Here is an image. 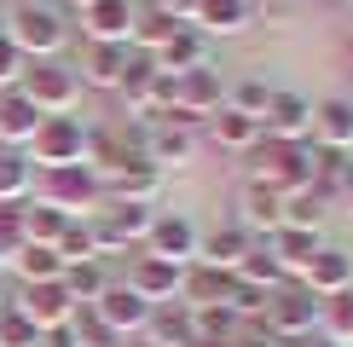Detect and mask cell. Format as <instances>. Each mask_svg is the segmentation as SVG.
<instances>
[{"label":"cell","instance_id":"1","mask_svg":"<svg viewBox=\"0 0 353 347\" xmlns=\"http://www.w3.org/2000/svg\"><path fill=\"white\" fill-rule=\"evenodd\" d=\"M325 162H330V151L319 139H301V145L261 139L255 151H249V180L267 185V191H278V197H290V191H307Z\"/></svg>","mask_w":353,"mask_h":347},{"label":"cell","instance_id":"2","mask_svg":"<svg viewBox=\"0 0 353 347\" xmlns=\"http://www.w3.org/2000/svg\"><path fill=\"white\" fill-rule=\"evenodd\" d=\"M6 35H12V47H18L29 64H41V58H58V52H64L70 23H64V12H58L52 0H23V6L6 18Z\"/></svg>","mask_w":353,"mask_h":347},{"label":"cell","instance_id":"3","mask_svg":"<svg viewBox=\"0 0 353 347\" xmlns=\"http://www.w3.org/2000/svg\"><path fill=\"white\" fill-rule=\"evenodd\" d=\"M220 105H226V76H220L214 64H197V70H185V76H174V105L157 116V122L197 134V122H209Z\"/></svg>","mask_w":353,"mask_h":347},{"label":"cell","instance_id":"4","mask_svg":"<svg viewBox=\"0 0 353 347\" xmlns=\"http://www.w3.org/2000/svg\"><path fill=\"white\" fill-rule=\"evenodd\" d=\"M18 93H23L41 116H70V110L81 105V76L64 64V58H41V64L23 70Z\"/></svg>","mask_w":353,"mask_h":347},{"label":"cell","instance_id":"5","mask_svg":"<svg viewBox=\"0 0 353 347\" xmlns=\"http://www.w3.org/2000/svg\"><path fill=\"white\" fill-rule=\"evenodd\" d=\"M41 202L64 209L70 220H87V214H99V202H105V185H99V174L87 162L47 168V174H41Z\"/></svg>","mask_w":353,"mask_h":347},{"label":"cell","instance_id":"6","mask_svg":"<svg viewBox=\"0 0 353 347\" xmlns=\"http://www.w3.org/2000/svg\"><path fill=\"white\" fill-rule=\"evenodd\" d=\"M29 162L41 174L47 168H70V162H87V122L81 116H47L29 139Z\"/></svg>","mask_w":353,"mask_h":347},{"label":"cell","instance_id":"7","mask_svg":"<svg viewBox=\"0 0 353 347\" xmlns=\"http://www.w3.org/2000/svg\"><path fill=\"white\" fill-rule=\"evenodd\" d=\"M261 324H267L272 336H284V341H313L319 336V295H313V289H301V284L272 289Z\"/></svg>","mask_w":353,"mask_h":347},{"label":"cell","instance_id":"8","mask_svg":"<svg viewBox=\"0 0 353 347\" xmlns=\"http://www.w3.org/2000/svg\"><path fill=\"white\" fill-rule=\"evenodd\" d=\"M261 134L267 139H284V145H301L313 139V98L296 93V87H278L267 116H261Z\"/></svg>","mask_w":353,"mask_h":347},{"label":"cell","instance_id":"9","mask_svg":"<svg viewBox=\"0 0 353 347\" xmlns=\"http://www.w3.org/2000/svg\"><path fill=\"white\" fill-rule=\"evenodd\" d=\"M134 295H145L151 307H163V301H180V289H185V266H174V260L163 255H134L128 260V278H122Z\"/></svg>","mask_w":353,"mask_h":347},{"label":"cell","instance_id":"10","mask_svg":"<svg viewBox=\"0 0 353 347\" xmlns=\"http://www.w3.org/2000/svg\"><path fill=\"white\" fill-rule=\"evenodd\" d=\"M301 289H313L319 301L325 295H342V289H353V249L347 243H325L313 260H307V272L296 278Z\"/></svg>","mask_w":353,"mask_h":347},{"label":"cell","instance_id":"11","mask_svg":"<svg viewBox=\"0 0 353 347\" xmlns=\"http://www.w3.org/2000/svg\"><path fill=\"white\" fill-rule=\"evenodd\" d=\"M128 64H134V47L128 41H87V58H81V87H105V93H116L128 76Z\"/></svg>","mask_w":353,"mask_h":347},{"label":"cell","instance_id":"12","mask_svg":"<svg viewBox=\"0 0 353 347\" xmlns=\"http://www.w3.org/2000/svg\"><path fill=\"white\" fill-rule=\"evenodd\" d=\"M145 162H151L157 174H168V168H191V162H197V134H191V127L151 122V127H145Z\"/></svg>","mask_w":353,"mask_h":347},{"label":"cell","instance_id":"13","mask_svg":"<svg viewBox=\"0 0 353 347\" xmlns=\"http://www.w3.org/2000/svg\"><path fill=\"white\" fill-rule=\"evenodd\" d=\"M197 243H203V231L191 226L185 214H157L151 238H145V255H163L174 266H191V260H197Z\"/></svg>","mask_w":353,"mask_h":347},{"label":"cell","instance_id":"14","mask_svg":"<svg viewBox=\"0 0 353 347\" xmlns=\"http://www.w3.org/2000/svg\"><path fill=\"white\" fill-rule=\"evenodd\" d=\"M93 313L105 318L116 336H145V324H151V301H145V295H134L128 284H110L105 295L93 301Z\"/></svg>","mask_w":353,"mask_h":347},{"label":"cell","instance_id":"15","mask_svg":"<svg viewBox=\"0 0 353 347\" xmlns=\"http://www.w3.org/2000/svg\"><path fill=\"white\" fill-rule=\"evenodd\" d=\"M151 64L163 70V76H185V70L209 64V35H203L197 23H180V29H174V35L163 41V47L151 52Z\"/></svg>","mask_w":353,"mask_h":347},{"label":"cell","instance_id":"16","mask_svg":"<svg viewBox=\"0 0 353 347\" xmlns=\"http://www.w3.org/2000/svg\"><path fill=\"white\" fill-rule=\"evenodd\" d=\"M313 139L325 151H336V156L353 151V98L347 93H330V98L313 105Z\"/></svg>","mask_w":353,"mask_h":347},{"label":"cell","instance_id":"17","mask_svg":"<svg viewBox=\"0 0 353 347\" xmlns=\"http://www.w3.org/2000/svg\"><path fill=\"white\" fill-rule=\"evenodd\" d=\"M134 18H139L134 0H93V6H81L87 41H134Z\"/></svg>","mask_w":353,"mask_h":347},{"label":"cell","instance_id":"18","mask_svg":"<svg viewBox=\"0 0 353 347\" xmlns=\"http://www.w3.org/2000/svg\"><path fill=\"white\" fill-rule=\"evenodd\" d=\"M41 122H47V116L29 105L18 87H6V93H0V145H6V151H29V139H35Z\"/></svg>","mask_w":353,"mask_h":347},{"label":"cell","instance_id":"19","mask_svg":"<svg viewBox=\"0 0 353 347\" xmlns=\"http://www.w3.org/2000/svg\"><path fill=\"white\" fill-rule=\"evenodd\" d=\"M232 284H238V272L191 260V266H185V289H180V301H185V307H226Z\"/></svg>","mask_w":353,"mask_h":347},{"label":"cell","instance_id":"20","mask_svg":"<svg viewBox=\"0 0 353 347\" xmlns=\"http://www.w3.org/2000/svg\"><path fill=\"white\" fill-rule=\"evenodd\" d=\"M197 341V324H191L185 301H163L151 307V324H145V347H191Z\"/></svg>","mask_w":353,"mask_h":347},{"label":"cell","instance_id":"21","mask_svg":"<svg viewBox=\"0 0 353 347\" xmlns=\"http://www.w3.org/2000/svg\"><path fill=\"white\" fill-rule=\"evenodd\" d=\"M261 243H267V249L278 255V266H284L290 278H301V272H307V260L325 249V238H319V231H307V226H278L272 238H261Z\"/></svg>","mask_w":353,"mask_h":347},{"label":"cell","instance_id":"22","mask_svg":"<svg viewBox=\"0 0 353 347\" xmlns=\"http://www.w3.org/2000/svg\"><path fill=\"white\" fill-rule=\"evenodd\" d=\"M209 139L220 145V151L249 156V151H255V145L267 139V134H261V122H255V116H243V110H226V105H220V110L209 116Z\"/></svg>","mask_w":353,"mask_h":347},{"label":"cell","instance_id":"23","mask_svg":"<svg viewBox=\"0 0 353 347\" xmlns=\"http://www.w3.org/2000/svg\"><path fill=\"white\" fill-rule=\"evenodd\" d=\"M238 226L249 231V238H272V231L284 226V197L249 180V185H243V220H238Z\"/></svg>","mask_w":353,"mask_h":347},{"label":"cell","instance_id":"24","mask_svg":"<svg viewBox=\"0 0 353 347\" xmlns=\"http://www.w3.org/2000/svg\"><path fill=\"white\" fill-rule=\"evenodd\" d=\"M18 307L35 318L41 330H52V324H64L70 313H76V301L64 295V284H23V295H18Z\"/></svg>","mask_w":353,"mask_h":347},{"label":"cell","instance_id":"25","mask_svg":"<svg viewBox=\"0 0 353 347\" xmlns=\"http://www.w3.org/2000/svg\"><path fill=\"white\" fill-rule=\"evenodd\" d=\"M249 243H255V238H249L238 220H232V226H214L209 238L197 243V260H203V266H226V272H238V260L249 255Z\"/></svg>","mask_w":353,"mask_h":347},{"label":"cell","instance_id":"26","mask_svg":"<svg viewBox=\"0 0 353 347\" xmlns=\"http://www.w3.org/2000/svg\"><path fill=\"white\" fill-rule=\"evenodd\" d=\"M249 23H255V0H203L197 6L203 35H243Z\"/></svg>","mask_w":353,"mask_h":347},{"label":"cell","instance_id":"27","mask_svg":"<svg viewBox=\"0 0 353 347\" xmlns=\"http://www.w3.org/2000/svg\"><path fill=\"white\" fill-rule=\"evenodd\" d=\"M157 191H163V174L151 162H134L116 180H105V202H157Z\"/></svg>","mask_w":353,"mask_h":347},{"label":"cell","instance_id":"28","mask_svg":"<svg viewBox=\"0 0 353 347\" xmlns=\"http://www.w3.org/2000/svg\"><path fill=\"white\" fill-rule=\"evenodd\" d=\"M64 295L76 301V307H93L99 295L110 289V272H105V260H76V266H64Z\"/></svg>","mask_w":353,"mask_h":347},{"label":"cell","instance_id":"29","mask_svg":"<svg viewBox=\"0 0 353 347\" xmlns=\"http://www.w3.org/2000/svg\"><path fill=\"white\" fill-rule=\"evenodd\" d=\"M238 278L255 284V289H267V295H272V289H284V284H296L284 266H278V255L267 249V243H249V255L238 260Z\"/></svg>","mask_w":353,"mask_h":347},{"label":"cell","instance_id":"30","mask_svg":"<svg viewBox=\"0 0 353 347\" xmlns=\"http://www.w3.org/2000/svg\"><path fill=\"white\" fill-rule=\"evenodd\" d=\"M12 272H18L23 284H58L64 278V260H58V249H47V243H23V249L12 255Z\"/></svg>","mask_w":353,"mask_h":347},{"label":"cell","instance_id":"31","mask_svg":"<svg viewBox=\"0 0 353 347\" xmlns=\"http://www.w3.org/2000/svg\"><path fill=\"white\" fill-rule=\"evenodd\" d=\"M319 336L336 341V347H353V289L319 301Z\"/></svg>","mask_w":353,"mask_h":347},{"label":"cell","instance_id":"32","mask_svg":"<svg viewBox=\"0 0 353 347\" xmlns=\"http://www.w3.org/2000/svg\"><path fill=\"white\" fill-rule=\"evenodd\" d=\"M64 226H70V214L64 209H52V202H23V243H47V249H52V243L58 238H64Z\"/></svg>","mask_w":353,"mask_h":347},{"label":"cell","instance_id":"33","mask_svg":"<svg viewBox=\"0 0 353 347\" xmlns=\"http://www.w3.org/2000/svg\"><path fill=\"white\" fill-rule=\"evenodd\" d=\"M29 185H35L29 151H6L0 145V202H29Z\"/></svg>","mask_w":353,"mask_h":347},{"label":"cell","instance_id":"34","mask_svg":"<svg viewBox=\"0 0 353 347\" xmlns=\"http://www.w3.org/2000/svg\"><path fill=\"white\" fill-rule=\"evenodd\" d=\"M272 93L278 87L267 81V76H238V81H226V110H243V116H267V105H272Z\"/></svg>","mask_w":353,"mask_h":347},{"label":"cell","instance_id":"35","mask_svg":"<svg viewBox=\"0 0 353 347\" xmlns=\"http://www.w3.org/2000/svg\"><path fill=\"white\" fill-rule=\"evenodd\" d=\"M325 214H330V202L319 197V185H307V191H290V197H284V226L319 231V226H325Z\"/></svg>","mask_w":353,"mask_h":347},{"label":"cell","instance_id":"36","mask_svg":"<svg viewBox=\"0 0 353 347\" xmlns=\"http://www.w3.org/2000/svg\"><path fill=\"white\" fill-rule=\"evenodd\" d=\"M0 347H41V324L18 307V301L0 307Z\"/></svg>","mask_w":353,"mask_h":347},{"label":"cell","instance_id":"37","mask_svg":"<svg viewBox=\"0 0 353 347\" xmlns=\"http://www.w3.org/2000/svg\"><path fill=\"white\" fill-rule=\"evenodd\" d=\"M174 29H180V23H174L168 12H157V6H145L139 18H134V41H128V47H134V52H157V47H163V41L174 35Z\"/></svg>","mask_w":353,"mask_h":347},{"label":"cell","instance_id":"38","mask_svg":"<svg viewBox=\"0 0 353 347\" xmlns=\"http://www.w3.org/2000/svg\"><path fill=\"white\" fill-rule=\"evenodd\" d=\"M70 324H76V341L81 347H128V336H116L93 307H76V313H70Z\"/></svg>","mask_w":353,"mask_h":347},{"label":"cell","instance_id":"39","mask_svg":"<svg viewBox=\"0 0 353 347\" xmlns=\"http://www.w3.org/2000/svg\"><path fill=\"white\" fill-rule=\"evenodd\" d=\"M52 249H58L64 266H76V260H99V243H93V226H87V220H70L64 238H58Z\"/></svg>","mask_w":353,"mask_h":347},{"label":"cell","instance_id":"40","mask_svg":"<svg viewBox=\"0 0 353 347\" xmlns=\"http://www.w3.org/2000/svg\"><path fill=\"white\" fill-rule=\"evenodd\" d=\"M23 70H29V58L12 47V35H0V93H6V87H18Z\"/></svg>","mask_w":353,"mask_h":347},{"label":"cell","instance_id":"41","mask_svg":"<svg viewBox=\"0 0 353 347\" xmlns=\"http://www.w3.org/2000/svg\"><path fill=\"white\" fill-rule=\"evenodd\" d=\"M151 6L168 12L174 23H197V6H203V0H151Z\"/></svg>","mask_w":353,"mask_h":347},{"label":"cell","instance_id":"42","mask_svg":"<svg viewBox=\"0 0 353 347\" xmlns=\"http://www.w3.org/2000/svg\"><path fill=\"white\" fill-rule=\"evenodd\" d=\"M290 12H296V0H255V23L267 18V23H284Z\"/></svg>","mask_w":353,"mask_h":347},{"label":"cell","instance_id":"43","mask_svg":"<svg viewBox=\"0 0 353 347\" xmlns=\"http://www.w3.org/2000/svg\"><path fill=\"white\" fill-rule=\"evenodd\" d=\"M41 347H81V341H76V324H70V318H64V324L41 330Z\"/></svg>","mask_w":353,"mask_h":347},{"label":"cell","instance_id":"44","mask_svg":"<svg viewBox=\"0 0 353 347\" xmlns=\"http://www.w3.org/2000/svg\"><path fill=\"white\" fill-rule=\"evenodd\" d=\"M12 301V272H0V307Z\"/></svg>","mask_w":353,"mask_h":347},{"label":"cell","instance_id":"45","mask_svg":"<svg viewBox=\"0 0 353 347\" xmlns=\"http://www.w3.org/2000/svg\"><path fill=\"white\" fill-rule=\"evenodd\" d=\"M307 347H336V341H325V336H313V341H307Z\"/></svg>","mask_w":353,"mask_h":347},{"label":"cell","instance_id":"46","mask_svg":"<svg viewBox=\"0 0 353 347\" xmlns=\"http://www.w3.org/2000/svg\"><path fill=\"white\" fill-rule=\"evenodd\" d=\"M70 6H93V0H70Z\"/></svg>","mask_w":353,"mask_h":347},{"label":"cell","instance_id":"47","mask_svg":"<svg viewBox=\"0 0 353 347\" xmlns=\"http://www.w3.org/2000/svg\"><path fill=\"white\" fill-rule=\"evenodd\" d=\"M330 6H353V0H330Z\"/></svg>","mask_w":353,"mask_h":347},{"label":"cell","instance_id":"48","mask_svg":"<svg viewBox=\"0 0 353 347\" xmlns=\"http://www.w3.org/2000/svg\"><path fill=\"white\" fill-rule=\"evenodd\" d=\"M0 35H6V18H0Z\"/></svg>","mask_w":353,"mask_h":347}]
</instances>
